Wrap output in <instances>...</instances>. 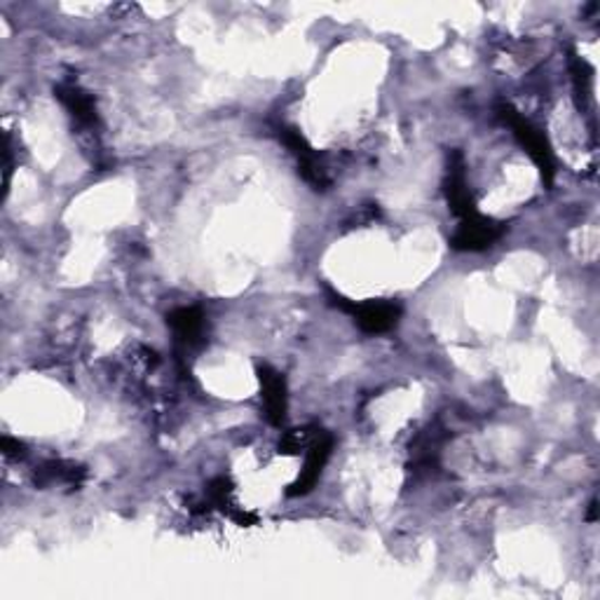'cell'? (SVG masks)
<instances>
[{"label":"cell","mask_w":600,"mask_h":600,"mask_svg":"<svg viewBox=\"0 0 600 600\" xmlns=\"http://www.w3.org/2000/svg\"><path fill=\"white\" fill-rule=\"evenodd\" d=\"M444 195L450 207V214L458 216V221L467 216L478 214L474 195L467 183V165L464 155L460 151H452L448 155V167H446V179H444Z\"/></svg>","instance_id":"cell-7"},{"label":"cell","mask_w":600,"mask_h":600,"mask_svg":"<svg viewBox=\"0 0 600 600\" xmlns=\"http://www.w3.org/2000/svg\"><path fill=\"white\" fill-rule=\"evenodd\" d=\"M256 375H258V385H260L263 413H266L272 427H282L286 420V411H289L286 378L277 369H272L270 363H258Z\"/></svg>","instance_id":"cell-9"},{"label":"cell","mask_w":600,"mask_h":600,"mask_svg":"<svg viewBox=\"0 0 600 600\" xmlns=\"http://www.w3.org/2000/svg\"><path fill=\"white\" fill-rule=\"evenodd\" d=\"M587 521H589V523H596V521H598V500H591V505H589V514H587Z\"/></svg>","instance_id":"cell-16"},{"label":"cell","mask_w":600,"mask_h":600,"mask_svg":"<svg viewBox=\"0 0 600 600\" xmlns=\"http://www.w3.org/2000/svg\"><path fill=\"white\" fill-rule=\"evenodd\" d=\"M277 137H280V141L286 145L289 153L294 155L296 165H298V174L303 177V181L310 186L312 190H329L331 186V179L327 174V167L324 163H321L319 153L312 149L310 141H307L301 131L296 127L291 125H280L277 127Z\"/></svg>","instance_id":"cell-3"},{"label":"cell","mask_w":600,"mask_h":600,"mask_svg":"<svg viewBox=\"0 0 600 600\" xmlns=\"http://www.w3.org/2000/svg\"><path fill=\"white\" fill-rule=\"evenodd\" d=\"M567 64H570V73H573V82H575L577 99H579V104H582V99H587L589 92H591L593 71H591V66L587 64V60H582V56H579L577 52H573V50H570Z\"/></svg>","instance_id":"cell-11"},{"label":"cell","mask_w":600,"mask_h":600,"mask_svg":"<svg viewBox=\"0 0 600 600\" xmlns=\"http://www.w3.org/2000/svg\"><path fill=\"white\" fill-rule=\"evenodd\" d=\"M0 450H3V456L10 460H22L26 456V446L20 442V438H12V436L0 438Z\"/></svg>","instance_id":"cell-14"},{"label":"cell","mask_w":600,"mask_h":600,"mask_svg":"<svg viewBox=\"0 0 600 600\" xmlns=\"http://www.w3.org/2000/svg\"><path fill=\"white\" fill-rule=\"evenodd\" d=\"M495 113H497V118H500L511 131H514L516 141L521 143V149L531 155L545 186H551L553 177H556V159H553L551 143H549L545 131L535 127L528 118H523V115L509 104V101H500Z\"/></svg>","instance_id":"cell-1"},{"label":"cell","mask_w":600,"mask_h":600,"mask_svg":"<svg viewBox=\"0 0 600 600\" xmlns=\"http://www.w3.org/2000/svg\"><path fill=\"white\" fill-rule=\"evenodd\" d=\"M327 294H329V303L335 307V310H341V312L353 317L355 324L363 333H371V335L387 333L397 327L401 319V305L394 301L380 298V301L357 303V301H349L343 294H339V291H331V289L327 291Z\"/></svg>","instance_id":"cell-2"},{"label":"cell","mask_w":600,"mask_h":600,"mask_svg":"<svg viewBox=\"0 0 600 600\" xmlns=\"http://www.w3.org/2000/svg\"><path fill=\"white\" fill-rule=\"evenodd\" d=\"M228 516H230L232 521H235L238 525H242V528H248V525H256V521H258V516L252 514V511H246V509L235 507V505H232V507L228 509Z\"/></svg>","instance_id":"cell-15"},{"label":"cell","mask_w":600,"mask_h":600,"mask_svg":"<svg viewBox=\"0 0 600 600\" xmlns=\"http://www.w3.org/2000/svg\"><path fill=\"white\" fill-rule=\"evenodd\" d=\"M333 446H335L333 434H329L324 430H317L312 444L307 446V450H305L303 470H301L298 478L294 483H291L289 490H286L289 497H303V495L315 490L321 472H324L327 462L333 456Z\"/></svg>","instance_id":"cell-5"},{"label":"cell","mask_w":600,"mask_h":600,"mask_svg":"<svg viewBox=\"0 0 600 600\" xmlns=\"http://www.w3.org/2000/svg\"><path fill=\"white\" fill-rule=\"evenodd\" d=\"M54 97L60 99V104L68 113L73 129L94 131L99 127L97 99L87 90H82L78 82H73V80L60 82L54 87Z\"/></svg>","instance_id":"cell-8"},{"label":"cell","mask_w":600,"mask_h":600,"mask_svg":"<svg viewBox=\"0 0 600 600\" xmlns=\"http://www.w3.org/2000/svg\"><path fill=\"white\" fill-rule=\"evenodd\" d=\"M167 327L174 333L181 361L188 353H195L207 341V319H204L200 307H177L167 315Z\"/></svg>","instance_id":"cell-6"},{"label":"cell","mask_w":600,"mask_h":600,"mask_svg":"<svg viewBox=\"0 0 600 600\" xmlns=\"http://www.w3.org/2000/svg\"><path fill=\"white\" fill-rule=\"evenodd\" d=\"M507 232V224L495 221L490 216H483L481 212L474 216H467L458 224L456 232L450 235V246L456 252H483L493 244L500 242Z\"/></svg>","instance_id":"cell-4"},{"label":"cell","mask_w":600,"mask_h":600,"mask_svg":"<svg viewBox=\"0 0 600 600\" xmlns=\"http://www.w3.org/2000/svg\"><path fill=\"white\" fill-rule=\"evenodd\" d=\"M317 430L319 427H301V430L284 432L282 442H280V452H282V456H298V452H305L307 446L312 444Z\"/></svg>","instance_id":"cell-13"},{"label":"cell","mask_w":600,"mask_h":600,"mask_svg":"<svg viewBox=\"0 0 600 600\" xmlns=\"http://www.w3.org/2000/svg\"><path fill=\"white\" fill-rule=\"evenodd\" d=\"M38 488H68L78 490L87 481V470L78 462L71 460H48L34 472Z\"/></svg>","instance_id":"cell-10"},{"label":"cell","mask_w":600,"mask_h":600,"mask_svg":"<svg viewBox=\"0 0 600 600\" xmlns=\"http://www.w3.org/2000/svg\"><path fill=\"white\" fill-rule=\"evenodd\" d=\"M232 490H235V483H232L230 476H216L209 481L207 486V502L209 507L221 509L228 514V509L232 507Z\"/></svg>","instance_id":"cell-12"}]
</instances>
